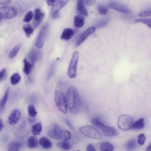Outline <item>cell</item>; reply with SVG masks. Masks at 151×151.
I'll return each instance as SVG.
<instances>
[{
  "mask_svg": "<svg viewBox=\"0 0 151 151\" xmlns=\"http://www.w3.org/2000/svg\"><path fill=\"white\" fill-rule=\"evenodd\" d=\"M66 98L70 112L74 114L78 112L80 109L81 101L78 92L75 87L72 86L68 88Z\"/></svg>",
  "mask_w": 151,
  "mask_h": 151,
  "instance_id": "1",
  "label": "cell"
},
{
  "mask_svg": "<svg viewBox=\"0 0 151 151\" xmlns=\"http://www.w3.org/2000/svg\"><path fill=\"white\" fill-rule=\"evenodd\" d=\"M91 122L93 124L100 129L103 134L106 136H116L119 134L118 131L115 128L104 124L99 118H93Z\"/></svg>",
  "mask_w": 151,
  "mask_h": 151,
  "instance_id": "2",
  "label": "cell"
},
{
  "mask_svg": "<svg viewBox=\"0 0 151 151\" xmlns=\"http://www.w3.org/2000/svg\"><path fill=\"white\" fill-rule=\"evenodd\" d=\"M55 100L58 109L63 113L66 114L68 112V104L66 98L62 92L56 91L55 92Z\"/></svg>",
  "mask_w": 151,
  "mask_h": 151,
  "instance_id": "3",
  "label": "cell"
},
{
  "mask_svg": "<svg viewBox=\"0 0 151 151\" xmlns=\"http://www.w3.org/2000/svg\"><path fill=\"white\" fill-rule=\"evenodd\" d=\"M79 130L86 136L96 139H101L103 138L101 133L92 126L87 125L81 127Z\"/></svg>",
  "mask_w": 151,
  "mask_h": 151,
  "instance_id": "4",
  "label": "cell"
},
{
  "mask_svg": "<svg viewBox=\"0 0 151 151\" xmlns=\"http://www.w3.org/2000/svg\"><path fill=\"white\" fill-rule=\"evenodd\" d=\"M133 122V119L131 116L127 114H122L119 117L117 125L121 130L127 131L131 128Z\"/></svg>",
  "mask_w": 151,
  "mask_h": 151,
  "instance_id": "5",
  "label": "cell"
},
{
  "mask_svg": "<svg viewBox=\"0 0 151 151\" xmlns=\"http://www.w3.org/2000/svg\"><path fill=\"white\" fill-rule=\"evenodd\" d=\"M17 15V12L13 7L8 6L0 8V20H8L14 18Z\"/></svg>",
  "mask_w": 151,
  "mask_h": 151,
  "instance_id": "6",
  "label": "cell"
},
{
  "mask_svg": "<svg viewBox=\"0 0 151 151\" xmlns=\"http://www.w3.org/2000/svg\"><path fill=\"white\" fill-rule=\"evenodd\" d=\"M79 52L76 51L73 53L69 65L68 74L70 78H73L76 76L77 67L79 58Z\"/></svg>",
  "mask_w": 151,
  "mask_h": 151,
  "instance_id": "7",
  "label": "cell"
},
{
  "mask_svg": "<svg viewBox=\"0 0 151 151\" xmlns=\"http://www.w3.org/2000/svg\"><path fill=\"white\" fill-rule=\"evenodd\" d=\"M48 26L47 23L45 24L41 28L37 37L35 45L38 48H42L44 44Z\"/></svg>",
  "mask_w": 151,
  "mask_h": 151,
  "instance_id": "8",
  "label": "cell"
},
{
  "mask_svg": "<svg viewBox=\"0 0 151 151\" xmlns=\"http://www.w3.org/2000/svg\"><path fill=\"white\" fill-rule=\"evenodd\" d=\"M47 133L48 136L53 139L59 140L62 138V131L56 124H53L50 126Z\"/></svg>",
  "mask_w": 151,
  "mask_h": 151,
  "instance_id": "9",
  "label": "cell"
},
{
  "mask_svg": "<svg viewBox=\"0 0 151 151\" xmlns=\"http://www.w3.org/2000/svg\"><path fill=\"white\" fill-rule=\"evenodd\" d=\"M108 5L110 8L121 13L128 14L130 12L127 6L114 1H109L108 3Z\"/></svg>",
  "mask_w": 151,
  "mask_h": 151,
  "instance_id": "10",
  "label": "cell"
},
{
  "mask_svg": "<svg viewBox=\"0 0 151 151\" xmlns=\"http://www.w3.org/2000/svg\"><path fill=\"white\" fill-rule=\"evenodd\" d=\"M68 0H57L52 6L50 12V14L52 17L58 14L59 11L63 7L68 3Z\"/></svg>",
  "mask_w": 151,
  "mask_h": 151,
  "instance_id": "11",
  "label": "cell"
},
{
  "mask_svg": "<svg viewBox=\"0 0 151 151\" xmlns=\"http://www.w3.org/2000/svg\"><path fill=\"white\" fill-rule=\"evenodd\" d=\"M95 29V27H91L86 30L78 39L76 43V46L77 47L80 45L88 36L94 32Z\"/></svg>",
  "mask_w": 151,
  "mask_h": 151,
  "instance_id": "12",
  "label": "cell"
},
{
  "mask_svg": "<svg viewBox=\"0 0 151 151\" xmlns=\"http://www.w3.org/2000/svg\"><path fill=\"white\" fill-rule=\"evenodd\" d=\"M45 15L41 10L38 8L35 10V16L33 22V25L35 28H36L42 22Z\"/></svg>",
  "mask_w": 151,
  "mask_h": 151,
  "instance_id": "13",
  "label": "cell"
},
{
  "mask_svg": "<svg viewBox=\"0 0 151 151\" xmlns=\"http://www.w3.org/2000/svg\"><path fill=\"white\" fill-rule=\"evenodd\" d=\"M21 115L20 111L15 109L12 111L8 118L9 124L11 125L16 124L20 119Z\"/></svg>",
  "mask_w": 151,
  "mask_h": 151,
  "instance_id": "14",
  "label": "cell"
},
{
  "mask_svg": "<svg viewBox=\"0 0 151 151\" xmlns=\"http://www.w3.org/2000/svg\"><path fill=\"white\" fill-rule=\"evenodd\" d=\"M83 0H78L77 2V9L78 13L81 15L87 16L88 12L84 4Z\"/></svg>",
  "mask_w": 151,
  "mask_h": 151,
  "instance_id": "15",
  "label": "cell"
},
{
  "mask_svg": "<svg viewBox=\"0 0 151 151\" xmlns=\"http://www.w3.org/2000/svg\"><path fill=\"white\" fill-rule=\"evenodd\" d=\"M74 34V31L70 28H65L63 30L60 36V39L67 40L70 39Z\"/></svg>",
  "mask_w": 151,
  "mask_h": 151,
  "instance_id": "16",
  "label": "cell"
},
{
  "mask_svg": "<svg viewBox=\"0 0 151 151\" xmlns=\"http://www.w3.org/2000/svg\"><path fill=\"white\" fill-rule=\"evenodd\" d=\"M23 62L24 64L23 68V72L26 75H28L30 73L33 66L26 58H24L23 59Z\"/></svg>",
  "mask_w": 151,
  "mask_h": 151,
  "instance_id": "17",
  "label": "cell"
},
{
  "mask_svg": "<svg viewBox=\"0 0 151 151\" xmlns=\"http://www.w3.org/2000/svg\"><path fill=\"white\" fill-rule=\"evenodd\" d=\"M114 149L113 145L109 142H103L100 144V149L101 151H113Z\"/></svg>",
  "mask_w": 151,
  "mask_h": 151,
  "instance_id": "18",
  "label": "cell"
},
{
  "mask_svg": "<svg viewBox=\"0 0 151 151\" xmlns=\"http://www.w3.org/2000/svg\"><path fill=\"white\" fill-rule=\"evenodd\" d=\"M39 143L44 148L48 149L52 146L51 142L46 137H41L39 140Z\"/></svg>",
  "mask_w": 151,
  "mask_h": 151,
  "instance_id": "19",
  "label": "cell"
},
{
  "mask_svg": "<svg viewBox=\"0 0 151 151\" xmlns=\"http://www.w3.org/2000/svg\"><path fill=\"white\" fill-rule=\"evenodd\" d=\"M42 126L41 122H39L33 125L32 127L31 132L35 135H40L42 131Z\"/></svg>",
  "mask_w": 151,
  "mask_h": 151,
  "instance_id": "20",
  "label": "cell"
},
{
  "mask_svg": "<svg viewBox=\"0 0 151 151\" xmlns=\"http://www.w3.org/2000/svg\"><path fill=\"white\" fill-rule=\"evenodd\" d=\"M74 25L77 28L82 27L84 24V18L80 15L76 16L74 19Z\"/></svg>",
  "mask_w": 151,
  "mask_h": 151,
  "instance_id": "21",
  "label": "cell"
},
{
  "mask_svg": "<svg viewBox=\"0 0 151 151\" xmlns=\"http://www.w3.org/2000/svg\"><path fill=\"white\" fill-rule=\"evenodd\" d=\"M9 91V88H7L0 101V108L1 111L2 112L4 110L5 105L8 98Z\"/></svg>",
  "mask_w": 151,
  "mask_h": 151,
  "instance_id": "22",
  "label": "cell"
},
{
  "mask_svg": "<svg viewBox=\"0 0 151 151\" xmlns=\"http://www.w3.org/2000/svg\"><path fill=\"white\" fill-rule=\"evenodd\" d=\"M21 146V143L18 142L14 141L11 142L9 144L8 151H19V149Z\"/></svg>",
  "mask_w": 151,
  "mask_h": 151,
  "instance_id": "23",
  "label": "cell"
},
{
  "mask_svg": "<svg viewBox=\"0 0 151 151\" xmlns=\"http://www.w3.org/2000/svg\"><path fill=\"white\" fill-rule=\"evenodd\" d=\"M145 126L144 119L140 118L133 124L131 128L135 129H140Z\"/></svg>",
  "mask_w": 151,
  "mask_h": 151,
  "instance_id": "24",
  "label": "cell"
},
{
  "mask_svg": "<svg viewBox=\"0 0 151 151\" xmlns=\"http://www.w3.org/2000/svg\"><path fill=\"white\" fill-rule=\"evenodd\" d=\"M27 145L30 148H36L38 145V142L37 139L34 136L30 137L28 139Z\"/></svg>",
  "mask_w": 151,
  "mask_h": 151,
  "instance_id": "25",
  "label": "cell"
},
{
  "mask_svg": "<svg viewBox=\"0 0 151 151\" xmlns=\"http://www.w3.org/2000/svg\"><path fill=\"white\" fill-rule=\"evenodd\" d=\"M57 145L59 148L65 150H69L71 147L69 142L64 140L58 142Z\"/></svg>",
  "mask_w": 151,
  "mask_h": 151,
  "instance_id": "26",
  "label": "cell"
},
{
  "mask_svg": "<svg viewBox=\"0 0 151 151\" xmlns=\"http://www.w3.org/2000/svg\"><path fill=\"white\" fill-rule=\"evenodd\" d=\"M23 29L26 36L28 38L30 37L34 30V29L29 24H26L24 25L23 27Z\"/></svg>",
  "mask_w": 151,
  "mask_h": 151,
  "instance_id": "27",
  "label": "cell"
},
{
  "mask_svg": "<svg viewBox=\"0 0 151 151\" xmlns=\"http://www.w3.org/2000/svg\"><path fill=\"white\" fill-rule=\"evenodd\" d=\"M21 79V78L19 74L15 73L12 75L10 78L11 83L12 85H15L18 83Z\"/></svg>",
  "mask_w": 151,
  "mask_h": 151,
  "instance_id": "28",
  "label": "cell"
},
{
  "mask_svg": "<svg viewBox=\"0 0 151 151\" xmlns=\"http://www.w3.org/2000/svg\"><path fill=\"white\" fill-rule=\"evenodd\" d=\"M27 111L29 115L31 117H35L37 113L35 106L32 104H31L28 106Z\"/></svg>",
  "mask_w": 151,
  "mask_h": 151,
  "instance_id": "29",
  "label": "cell"
},
{
  "mask_svg": "<svg viewBox=\"0 0 151 151\" xmlns=\"http://www.w3.org/2000/svg\"><path fill=\"white\" fill-rule=\"evenodd\" d=\"M137 146V143L135 140L131 139L129 140L126 145V147L128 151H132Z\"/></svg>",
  "mask_w": 151,
  "mask_h": 151,
  "instance_id": "30",
  "label": "cell"
},
{
  "mask_svg": "<svg viewBox=\"0 0 151 151\" xmlns=\"http://www.w3.org/2000/svg\"><path fill=\"white\" fill-rule=\"evenodd\" d=\"M21 46V44H19L12 49L9 55V58L10 59L13 58L17 55L20 49Z\"/></svg>",
  "mask_w": 151,
  "mask_h": 151,
  "instance_id": "31",
  "label": "cell"
},
{
  "mask_svg": "<svg viewBox=\"0 0 151 151\" xmlns=\"http://www.w3.org/2000/svg\"><path fill=\"white\" fill-rule=\"evenodd\" d=\"M37 52L35 50L31 51L29 55V58L33 66L37 60L38 56Z\"/></svg>",
  "mask_w": 151,
  "mask_h": 151,
  "instance_id": "32",
  "label": "cell"
},
{
  "mask_svg": "<svg viewBox=\"0 0 151 151\" xmlns=\"http://www.w3.org/2000/svg\"><path fill=\"white\" fill-rule=\"evenodd\" d=\"M135 22H141L147 25L151 29V18H142L136 20Z\"/></svg>",
  "mask_w": 151,
  "mask_h": 151,
  "instance_id": "33",
  "label": "cell"
},
{
  "mask_svg": "<svg viewBox=\"0 0 151 151\" xmlns=\"http://www.w3.org/2000/svg\"><path fill=\"white\" fill-rule=\"evenodd\" d=\"M97 9L100 14L102 15H106L108 11V9L106 6L102 5L98 6Z\"/></svg>",
  "mask_w": 151,
  "mask_h": 151,
  "instance_id": "34",
  "label": "cell"
},
{
  "mask_svg": "<svg viewBox=\"0 0 151 151\" xmlns=\"http://www.w3.org/2000/svg\"><path fill=\"white\" fill-rule=\"evenodd\" d=\"M109 21L108 18H105L98 21L96 23V27L98 28H100L105 26L107 23Z\"/></svg>",
  "mask_w": 151,
  "mask_h": 151,
  "instance_id": "35",
  "label": "cell"
},
{
  "mask_svg": "<svg viewBox=\"0 0 151 151\" xmlns=\"http://www.w3.org/2000/svg\"><path fill=\"white\" fill-rule=\"evenodd\" d=\"M33 15V13L32 11H29L25 14L23 21L27 23H29L32 19Z\"/></svg>",
  "mask_w": 151,
  "mask_h": 151,
  "instance_id": "36",
  "label": "cell"
},
{
  "mask_svg": "<svg viewBox=\"0 0 151 151\" xmlns=\"http://www.w3.org/2000/svg\"><path fill=\"white\" fill-rule=\"evenodd\" d=\"M71 134L68 130H64L62 131V138L64 141L69 139L71 137Z\"/></svg>",
  "mask_w": 151,
  "mask_h": 151,
  "instance_id": "37",
  "label": "cell"
},
{
  "mask_svg": "<svg viewBox=\"0 0 151 151\" xmlns=\"http://www.w3.org/2000/svg\"><path fill=\"white\" fill-rule=\"evenodd\" d=\"M139 15L140 17L151 16V7L142 11L139 13Z\"/></svg>",
  "mask_w": 151,
  "mask_h": 151,
  "instance_id": "38",
  "label": "cell"
},
{
  "mask_svg": "<svg viewBox=\"0 0 151 151\" xmlns=\"http://www.w3.org/2000/svg\"><path fill=\"white\" fill-rule=\"evenodd\" d=\"M146 138L144 134H139L138 137V142L140 145H143L145 143Z\"/></svg>",
  "mask_w": 151,
  "mask_h": 151,
  "instance_id": "39",
  "label": "cell"
},
{
  "mask_svg": "<svg viewBox=\"0 0 151 151\" xmlns=\"http://www.w3.org/2000/svg\"><path fill=\"white\" fill-rule=\"evenodd\" d=\"M6 69L5 68L2 69L0 72V81H2L6 76Z\"/></svg>",
  "mask_w": 151,
  "mask_h": 151,
  "instance_id": "40",
  "label": "cell"
},
{
  "mask_svg": "<svg viewBox=\"0 0 151 151\" xmlns=\"http://www.w3.org/2000/svg\"><path fill=\"white\" fill-rule=\"evenodd\" d=\"M87 151H96L94 145L91 144H88L86 147Z\"/></svg>",
  "mask_w": 151,
  "mask_h": 151,
  "instance_id": "41",
  "label": "cell"
},
{
  "mask_svg": "<svg viewBox=\"0 0 151 151\" xmlns=\"http://www.w3.org/2000/svg\"><path fill=\"white\" fill-rule=\"evenodd\" d=\"M84 2L86 4L88 5H91L94 4L95 2V0H84Z\"/></svg>",
  "mask_w": 151,
  "mask_h": 151,
  "instance_id": "42",
  "label": "cell"
},
{
  "mask_svg": "<svg viewBox=\"0 0 151 151\" xmlns=\"http://www.w3.org/2000/svg\"><path fill=\"white\" fill-rule=\"evenodd\" d=\"M11 2V0H0V4L1 5L8 4L10 3Z\"/></svg>",
  "mask_w": 151,
  "mask_h": 151,
  "instance_id": "43",
  "label": "cell"
},
{
  "mask_svg": "<svg viewBox=\"0 0 151 151\" xmlns=\"http://www.w3.org/2000/svg\"><path fill=\"white\" fill-rule=\"evenodd\" d=\"M47 4L50 6H53L55 4L56 1L55 0H47Z\"/></svg>",
  "mask_w": 151,
  "mask_h": 151,
  "instance_id": "44",
  "label": "cell"
},
{
  "mask_svg": "<svg viewBox=\"0 0 151 151\" xmlns=\"http://www.w3.org/2000/svg\"><path fill=\"white\" fill-rule=\"evenodd\" d=\"M0 131H1L4 127V124L3 121L1 119H0Z\"/></svg>",
  "mask_w": 151,
  "mask_h": 151,
  "instance_id": "45",
  "label": "cell"
},
{
  "mask_svg": "<svg viewBox=\"0 0 151 151\" xmlns=\"http://www.w3.org/2000/svg\"><path fill=\"white\" fill-rule=\"evenodd\" d=\"M65 122L69 126L70 128H72L73 127L72 126L71 124L67 120H65Z\"/></svg>",
  "mask_w": 151,
  "mask_h": 151,
  "instance_id": "46",
  "label": "cell"
},
{
  "mask_svg": "<svg viewBox=\"0 0 151 151\" xmlns=\"http://www.w3.org/2000/svg\"><path fill=\"white\" fill-rule=\"evenodd\" d=\"M146 151H151V142L146 149Z\"/></svg>",
  "mask_w": 151,
  "mask_h": 151,
  "instance_id": "47",
  "label": "cell"
},
{
  "mask_svg": "<svg viewBox=\"0 0 151 151\" xmlns=\"http://www.w3.org/2000/svg\"><path fill=\"white\" fill-rule=\"evenodd\" d=\"M77 151H81L79 150H77Z\"/></svg>",
  "mask_w": 151,
  "mask_h": 151,
  "instance_id": "48",
  "label": "cell"
}]
</instances>
